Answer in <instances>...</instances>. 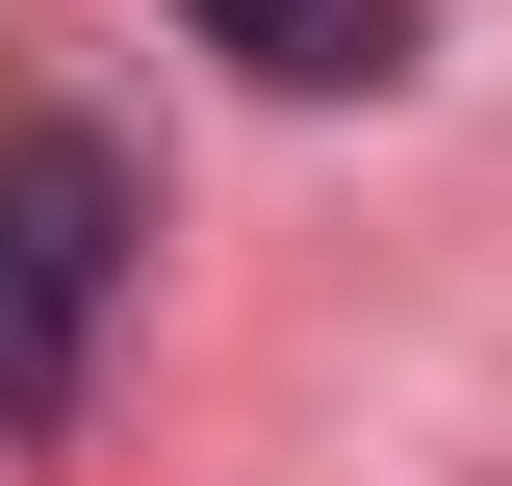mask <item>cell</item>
<instances>
[{
  "label": "cell",
  "instance_id": "6da1fadb",
  "mask_svg": "<svg viewBox=\"0 0 512 486\" xmlns=\"http://www.w3.org/2000/svg\"><path fill=\"white\" fill-rule=\"evenodd\" d=\"M128 307V154L103 128H0V435H77Z\"/></svg>",
  "mask_w": 512,
  "mask_h": 486
},
{
  "label": "cell",
  "instance_id": "7a4b0ae2",
  "mask_svg": "<svg viewBox=\"0 0 512 486\" xmlns=\"http://www.w3.org/2000/svg\"><path fill=\"white\" fill-rule=\"evenodd\" d=\"M231 77H282V103H384L410 77V0H180Z\"/></svg>",
  "mask_w": 512,
  "mask_h": 486
}]
</instances>
